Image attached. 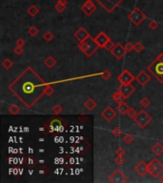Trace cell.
Masks as SVG:
<instances>
[{
  "mask_svg": "<svg viewBox=\"0 0 163 183\" xmlns=\"http://www.w3.org/2000/svg\"><path fill=\"white\" fill-rule=\"evenodd\" d=\"M77 48L86 57H91L99 47L95 41V38H92V36H90L84 41L79 42L77 44Z\"/></svg>",
  "mask_w": 163,
  "mask_h": 183,
  "instance_id": "obj_2",
  "label": "cell"
},
{
  "mask_svg": "<svg viewBox=\"0 0 163 183\" xmlns=\"http://www.w3.org/2000/svg\"><path fill=\"white\" fill-rule=\"evenodd\" d=\"M52 111H53V113L55 114H59L63 111V107L61 105H59V104H55L53 107V109H52Z\"/></svg>",
  "mask_w": 163,
  "mask_h": 183,
  "instance_id": "obj_35",
  "label": "cell"
},
{
  "mask_svg": "<svg viewBox=\"0 0 163 183\" xmlns=\"http://www.w3.org/2000/svg\"><path fill=\"white\" fill-rule=\"evenodd\" d=\"M81 11L87 16H91L96 11V6L92 0H86L83 5L81 6Z\"/></svg>",
  "mask_w": 163,
  "mask_h": 183,
  "instance_id": "obj_10",
  "label": "cell"
},
{
  "mask_svg": "<svg viewBox=\"0 0 163 183\" xmlns=\"http://www.w3.org/2000/svg\"><path fill=\"white\" fill-rule=\"evenodd\" d=\"M20 112H21V108L19 106L15 105V104H13V105H11L9 107V113H11V114H14V116L18 114Z\"/></svg>",
  "mask_w": 163,
  "mask_h": 183,
  "instance_id": "obj_26",
  "label": "cell"
},
{
  "mask_svg": "<svg viewBox=\"0 0 163 183\" xmlns=\"http://www.w3.org/2000/svg\"><path fill=\"white\" fill-rule=\"evenodd\" d=\"M74 36L75 39H77L79 42H82L84 40H86L88 37L91 36V34L89 33V32L86 30L84 27H80L78 28L77 32H74Z\"/></svg>",
  "mask_w": 163,
  "mask_h": 183,
  "instance_id": "obj_15",
  "label": "cell"
},
{
  "mask_svg": "<svg viewBox=\"0 0 163 183\" xmlns=\"http://www.w3.org/2000/svg\"><path fill=\"white\" fill-rule=\"evenodd\" d=\"M38 33H39V30H38V29H37L36 26H32V27L28 30V33L30 34L31 36H33V37L36 36L37 34H38Z\"/></svg>",
  "mask_w": 163,
  "mask_h": 183,
  "instance_id": "obj_31",
  "label": "cell"
},
{
  "mask_svg": "<svg viewBox=\"0 0 163 183\" xmlns=\"http://www.w3.org/2000/svg\"><path fill=\"white\" fill-rule=\"evenodd\" d=\"M115 154H116V156H124L126 154V151L122 147H119L118 149H116Z\"/></svg>",
  "mask_w": 163,
  "mask_h": 183,
  "instance_id": "obj_42",
  "label": "cell"
},
{
  "mask_svg": "<svg viewBox=\"0 0 163 183\" xmlns=\"http://www.w3.org/2000/svg\"><path fill=\"white\" fill-rule=\"evenodd\" d=\"M110 40H111L110 37L104 32H100L95 37V41L96 42V44L98 45V47H99V48H104V47H105V45L110 41Z\"/></svg>",
  "mask_w": 163,
  "mask_h": 183,
  "instance_id": "obj_16",
  "label": "cell"
},
{
  "mask_svg": "<svg viewBox=\"0 0 163 183\" xmlns=\"http://www.w3.org/2000/svg\"><path fill=\"white\" fill-rule=\"evenodd\" d=\"M135 79L136 77L133 76V74L128 71L127 69L123 70V72L118 76V80L120 82V84H131Z\"/></svg>",
  "mask_w": 163,
  "mask_h": 183,
  "instance_id": "obj_11",
  "label": "cell"
},
{
  "mask_svg": "<svg viewBox=\"0 0 163 183\" xmlns=\"http://www.w3.org/2000/svg\"><path fill=\"white\" fill-rule=\"evenodd\" d=\"M151 151H152L153 154H155V156H160V154H163V145L160 142H155L152 146V148H151Z\"/></svg>",
  "mask_w": 163,
  "mask_h": 183,
  "instance_id": "obj_19",
  "label": "cell"
},
{
  "mask_svg": "<svg viewBox=\"0 0 163 183\" xmlns=\"http://www.w3.org/2000/svg\"><path fill=\"white\" fill-rule=\"evenodd\" d=\"M55 9L58 11V13H63L64 11H65V9H66V5H63V4H60V3H56L55 5Z\"/></svg>",
  "mask_w": 163,
  "mask_h": 183,
  "instance_id": "obj_36",
  "label": "cell"
},
{
  "mask_svg": "<svg viewBox=\"0 0 163 183\" xmlns=\"http://www.w3.org/2000/svg\"><path fill=\"white\" fill-rule=\"evenodd\" d=\"M125 49H126V51H131L133 50V44L132 42H128L126 45H125Z\"/></svg>",
  "mask_w": 163,
  "mask_h": 183,
  "instance_id": "obj_46",
  "label": "cell"
},
{
  "mask_svg": "<svg viewBox=\"0 0 163 183\" xmlns=\"http://www.w3.org/2000/svg\"><path fill=\"white\" fill-rule=\"evenodd\" d=\"M114 46V42L112 41V40H110V41L105 45V47H104V49H106L107 51H111L113 49V47Z\"/></svg>",
  "mask_w": 163,
  "mask_h": 183,
  "instance_id": "obj_45",
  "label": "cell"
},
{
  "mask_svg": "<svg viewBox=\"0 0 163 183\" xmlns=\"http://www.w3.org/2000/svg\"><path fill=\"white\" fill-rule=\"evenodd\" d=\"M148 26H149V28L151 29V30L154 31V30H155V29L159 26V24H158V22H156V21H155V20H151V21L149 22Z\"/></svg>",
  "mask_w": 163,
  "mask_h": 183,
  "instance_id": "obj_39",
  "label": "cell"
},
{
  "mask_svg": "<svg viewBox=\"0 0 163 183\" xmlns=\"http://www.w3.org/2000/svg\"><path fill=\"white\" fill-rule=\"evenodd\" d=\"M2 66L6 69V70H10V69L14 66V62L10 58H6L2 61Z\"/></svg>",
  "mask_w": 163,
  "mask_h": 183,
  "instance_id": "obj_28",
  "label": "cell"
},
{
  "mask_svg": "<svg viewBox=\"0 0 163 183\" xmlns=\"http://www.w3.org/2000/svg\"><path fill=\"white\" fill-rule=\"evenodd\" d=\"M114 162L118 164V165H122V164H124L125 162V158L123 156H116V157L114 158Z\"/></svg>",
  "mask_w": 163,
  "mask_h": 183,
  "instance_id": "obj_38",
  "label": "cell"
},
{
  "mask_svg": "<svg viewBox=\"0 0 163 183\" xmlns=\"http://www.w3.org/2000/svg\"><path fill=\"white\" fill-rule=\"evenodd\" d=\"M147 70L158 81L163 83V62L155 59L148 65Z\"/></svg>",
  "mask_w": 163,
  "mask_h": 183,
  "instance_id": "obj_3",
  "label": "cell"
},
{
  "mask_svg": "<svg viewBox=\"0 0 163 183\" xmlns=\"http://www.w3.org/2000/svg\"><path fill=\"white\" fill-rule=\"evenodd\" d=\"M27 14L31 17L36 16L39 14V8L37 7L36 5H31L30 7L27 9Z\"/></svg>",
  "mask_w": 163,
  "mask_h": 183,
  "instance_id": "obj_23",
  "label": "cell"
},
{
  "mask_svg": "<svg viewBox=\"0 0 163 183\" xmlns=\"http://www.w3.org/2000/svg\"><path fill=\"white\" fill-rule=\"evenodd\" d=\"M112 98L113 100H114V102H116L118 104H119V103H122V102H125V99L127 98V97L125 95H122L120 92L116 91L115 93L113 94L112 95Z\"/></svg>",
  "mask_w": 163,
  "mask_h": 183,
  "instance_id": "obj_20",
  "label": "cell"
},
{
  "mask_svg": "<svg viewBox=\"0 0 163 183\" xmlns=\"http://www.w3.org/2000/svg\"><path fill=\"white\" fill-rule=\"evenodd\" d=\"M111 54H113V56L114 57L115 59L118 60H121L123 58V56L126 54V49L125 46H123L121 43H116L114 44V46L113 47V49L110 51Z\"/></svg>",
  "mask_w": 163,
  "mask_h": 183,
  "instance_id": "obj_9",
  "label": "cell"
},
{
  "mask_svg": "<svg viewBox=\"0 0 163 183\" xmlns=\"http://www.w3.org/2000/svg\"><path fill=\"white\" fill-rule=\"evenodd\" d=\"M129 109H130V107L128 106L125 102L119 103V104H118V106H116V110H118V113L120 114H122V116L127 114V112H128V110H129Z\"/></svg>",
  "mask_w": 163,
  "mask_h": 183,
  "instance_id": "obj_21",
  "label": "cell"
},
{
  "mask_svg": "<svg viewBox=\"0 0 163 183\" xmlns=\"http://www.w3.org/2000/svg\"><path fill=\"white\" fill-rule=\"evenodd\" d=\"M139 104H140V106L142 108H147L151 105V100L148 98V97H143V98H141L140 102H139Z\"/></svg>",
  "mask_w": 163,
  "mask_h": 183,
  "instance_id": "obj_30",
  "label": "cell"
},
{
  "mask_svg": "<svg viewBox=\"0 0 163 183\" xmlns=\"http://www.w3.org/2000/svg\"><path fill=\"white\" fill-rule=\"evenodd\" d=\"M77 118L81 123H85L86 121H88V119H89V117L85 116V114H81V116H79Z\"/></svg>",
  "mask_w": 163,
  "mask_h": 183,
  "instance_id": "obj_44",
  "label": "cell"
},
{
  "mask_svg": "<svg viewBox=\"0 0 163 183\" xmlns=\"http://www.w3.org/2000/svg\"><path fill=\"white\" fill-rule=\"evenodd\" d=\"M128 18L132 21V23L135 26H139L145 19L147 18V15L143 13V11H141V9H139L138 7H136L129 14V15H128Z\"/></svg>",
  "mask_w": 163,
  "mask_h": 183,
  "instance_id": "obj_7",
  "label": "cell"
},
{
  "mask_svg": "<svg viewBox=\"0 0 163 183\" xmlns=\"http://www.w3.org/2000/svg\"><path fill=\"white\" fill-rule=\"evenodd\" d=\"M155 59H156V60H159V61H161V62H163V53H160L158 56L155 57Z\"/></svg>",
  "mask_w": 163,
  "mask_h": 183,
  "instance_id": "obj_47",
  "label": "cell"
},
{
  "mask_svg": "<svg viewBox=\"0 0 163 183\" xmlns=\"http://www.w3.org/2000/svg\"><path fill=\"white\" fill-rule=\"evenodd\" d=\"M159 182H161V183H163V174L160 175V178H159Z\"/></svg>",
  "mask_w": 163,
  "mask_h": 183,
  "instance_id": "obj_49",
  "label": "cell"
},
{
  "mask_svg": "<svg viewBox=\"0 0 163 183\" xmlns=\"http://www.w3.org/2000/svg\"><path fill=\"white\" fill-rule=\"evenodd\" d=\"M148 173L155 178L163 174V164L158 158H153L148 163Z\"/></svg>",
  "mask_w": 163,
  "mask_h": 183,
  "instance_id": "obj_4",
  "label": "cell"
},
{
  "mask_svg": "<svg viewBox=\"0 0 163 183\" xmlns=\"http://www.w3.org/2000/svg\"><path fill=\"white\" fill-rule=\"evenodd\" d=\"M152 119L153 118L150 116V113H148L144 109H142V110H140L137 113L136 118L133 120H135V122L139 126V127L144 129V128H146L151 122H152Z\"/></svg>",
  "mask_w": 163,
  "mask_h": 183,
  "instance_id": "obj_6",
  "label": "cell"
},
{
  "mask_svg": "<svg viewBox=\"0 0 163 183\" xmlns=\"http://www.w3.org/2000/svg\"><path fill=\"white\" fill-rule=\"evenodd\" d=\"M161 140H162V141H163V136H162V138H161Z\"/></svg>",
  "mask_w": 163,
  "mask_h": 183,
  "instance_id": "obj_50",
  "label": "cell"
},
{
  "mask_svg": "<svg viewBox=\"0 0 163 183\" xmlns=\"http://www.w3.org/2000/svg\"><path fill=\"white\" fill-rule=\"evenodd\" d=\"M84 107L87 109L88 111L92 112V110H95V108L96 107V102L92 99V98H88L84 102Z\"/></svg>",
  "mask_w": 163,
  "mask_h": 183,
  "instance_id": "obj_22",
  "label": "cell"
},
{
  "mask_svg": "<svg viewBox=\"0 0 163 183\" xmlns=\"http://www.w3.org/2000/svg\"><path fill=\"white\" fill-rule=\"evenodd\" d=\"M109 181L112 183H124L128 181V177L121 170L116 169L114 173L109 176Z\"/></svg>",
  "mask_w": 163,
  "mask_h": 183,
  "instance_id": "obj_8",
  "label": "cell"
},
{
  "mask_svg": "<svg viewBox=\"0 0 163 183\" xmlns=\"http://www.w3.org/2000/svg\"><path fill=\"white\" fill-rule=\"evenodd\" d=\"M47 85L45 80L33 68L27 67L8 86V90L27 109H32L45 95L44 90Z\"/></svg>",
  "mask_w": 163,
  "mask_h": 183,
  "instance_id": "obj_1",
  "label": "cell"
},
{
  "mask_svg": "<svg viewBox=\"0 0 163 183\" xmlns=\"http://www.w3.org/2000/svg\"><path fill=\"white\" fill-rule=\"evenodd\" d=\"M143 45L140 43V42H136L133 44V51H136V53L139 54V53H141V51H143Z\"/></svg>",
  "mask_w": 163,
  "mask_h": 183,
  "instance_id": "obj_32",
  "label": "cell"
},
{
  "mask_svg": "<svg viewBox=\"0 0 163 183\" xmlns=\"http://www.w3.org/2000/svg\"><path fill=\"white\" fill-rule=\"evenodd\" d=\"M100 76L103 77L104 80H108L111 78V76H112V73H111V72L109 70H104L101 73H100Z\"/></svg>",
  "mask_w": 163,
  "mask_h": 183,
  "instance_id": "obj_37",
  "label": "cell"
},
{
  "mask_svg": "<svg viewBox=\"0 0 163 183\" xmlns=\"http://www.w3.org/2000/svg\"><path fill=\"white\" fill-rule=\"evenodd\" d=\"M54 34H53V33H52V32H50V31H48V32H46L44 34H43V38H44V40H45V41L46 42H51L52 41V40H53L54 39Z\"/></svg>",
  "mask_w": 163,
  "mask_h": 183,
  "instance_id": "obj_29",
  "label": "cell"
},
{
  "mask_svg": "<svg viewBox=\"0 0 163 183\" xmlns=\"http://www.w3.org/2000/svg\"><path fill=\"white\" fill-rule=\"evenodd\" d=\"M101 116L106 120V121L108 122H111L112 120L118 116V113H116V112L114 110V109L112 107H106V108H104L103 109V111L101 112Z\"/></svg>",
  "mask_w": 163,
  "mask_h": 183,
  "instance_id": "obj_14",
  "label": "cell"
},
{
  "mask_svg": "<svg viewBox=\"0 0 163 183\" xmlns=\"http://www.w3.org/2000/svg\"><path fill=\"white\" fill-rule=\"evenodd\" d=\"M112 135H113L114 136H115V137H118V136L121 135V129H120L119 127L114 128L113 131H112Z\"/></svg>",
  "mask_w": 163,
  "mask_h": 183,
  "instance_id": "obj_40",
  "label": "cell"
},
{
  "mask_svg": "<svg viewBox=\"0 0 163 183\" xmlns=\"http://www.w3.org/2000/svg\"><path fill=\"white\" fill-rule=\"evenodd\" d=\"M46 127H47V130L49 132H62L63 130V122L62 120L60 119H57V118H55L53 119L52 121L49 123V125L45 124Z\"/></svg>",
  "mask_w": 163,
  "mask_h": 183,
  "instance_id": "obj_12",
  "label": "cell"
},
{
  "mask_svg": "<svg viewBox=\"0 0 163 183\" xmlns=\"http://www.w3.org/2000/svg\"><path fill=\"white\" fill-rule=\"evenodd\" d=\"M135 172L139 176H145L148 173V163H145V161H140L137 163L135 167Z\"/></svg>",
  "mask_w": 163,
  "mask_h": 183,
  "instance_id": "obj_17",
  "label": "cell"
},
{
  "mask_svg": "<svg viewBox=\"0 0 163 183\" xmlns=\"http://www.w3.org/2000/svg\"><path fill=\"white\" fill-rule=\"evenodd\" d=\"M122 140H123L125 144L130 145L131 143H133V141L135 140V137H133V135H132L131 134H125L123 135V137H122Z\"/></svg>",
  "mask_w": 163,
  "mask_h": 183,
  "instance_id": "obj_27",
  "label": "cell"
},
{
  "mask_svg": "<svg viewBox=\"0 0 163 183\" xmlns=\"http://www.w3.org/2000/svg\"><path fill=\"white\" fill-rule=\"evenodd\" d=\"M44 64L47 66L49 69H52V68H53V67L56 64V60H55L52 55H49L47 58L44 60Z\"/></svg>",
  "mask_w": 163,
  "mask_h": 183,
  "instance_id": "obj_25",
  "label": "cell"
},
{
  "mask_svg": "<svg viewBox=\"0 0 163 183\" xmlns=\"http://www.w3.org/2000/svg\"><path fill=\"white\" fill-rule=\"evenodd\" d=\"M136 114H137L136 111L135 110V109H133V108H130L129 110H128V112H127L128 117L131 118V119H135L136 116Z\"/></svg>",
  "mask_w": 163,
  "mask_h": 183,
  "instance_id": "obj_33",
  "label": "cell"
},
{
  "mask_svg": "<svg viewBox=\"0 0 163 183\" xmlns=\"http://www.w3.org/2000/svg\"><path fill=\"white\" fill-rule=\"evenodd\" d=\"M150 79H151L150 76L145 71H141L136 76V80L138 82V84L141 86V87H144V86L150 81Z\"/></svg>",
  "mask_w": 163,
  "mask_h": 183,
  "instance_id": "obj_18",
  "label": "cell"
},
{
  "mask_svg": "<svg viewBox=\"0 0 163 183\" xmlns=\"http://www.w3.org/2000/svg\"><path fill=\"white\" fill-rule=\"evenodd\" d=\"M100 7L107 11L108 14H112L124 0H95Z\"/></svg>",
  "mask_w": 163,
  "mask_h": 183,
  "instance_id": "obj_5",
  "label": "cell"
},
{
  "mask_svg": "<svg viewBox=\"0 0 163 183\" xmlns=\"http://www.w3.org/2000/svg\"><path fill=\"white\" fill-rule=\"evenodd\" d=\"M37 163H38L37 159L33 156H30L27 158V165H28V167L30 169H33V168L36 167V166L37 165Z\"/></svg>",
  "mask_w": 163,
  "mask_h": 183,
  "instance_id": "obj_24",
  "label": "cell"
},
{
  "mask_svg": "<svg viewBox=\"0 0 163 183\" xmlns=\"http://www.w3.org/2000/svg\"><path fill=\"white\" fill-rule=\"evenodd\" d=\"M23 51H24V50H23L22 47H20V46H17V47H15L14 49V53L16 54V55H21L23 54Z\"/></svg>",
  "mask_w": 163,
  "mask_h": 183,
  "instance_id": "obj_41",
  "label": "cell"
},
{
  "mask_svg": "<svg viewBox=\"0 0 163 183\" xmlns=\"http://www.w3.org/2000/svg\"><path fill=\"white\" fill-rule=\"evenodd\" d=\"M44 93H45V95H47V96H50V95H53L54 93H55V89L52 87L51 85H47V87L45 88V90H44Z\"/></svg>",
  "mask_w": 163,
  "mask_h": 183,
  "instance_id": "obj_34",
  "label": "cell"
},
{
  "mask_svg": "<svg viewBox=\"0 0 163 183\" xmlns=\"http://www.w3.org/2000/svg\"><path fill=\"white\" fill-rule=\"evenodd\" d=\"M116 91L120 92L122 95H125L128 98V97L132 95L136 92V88L132 85V83L131 84H121L120 86H118V88Z\"/></svg>",
  "mask_w": 163,
  "mask_h": 183,
  "instance_id": "obj_13",
  "label": "cell"
},
{
  "mask_svg": "<svg viewBox=\"0 0 163 183\" xmlns=\"http://www.w3.org/2000/svg\"><path fill=\"white\" fill-rule=\"evenodd\" d=\"M57 2L60 3V4H63V5H67L68 0H57Z\"/></svg>",
  "mask_w": 163,
  "mask_h": 183,
  "instance_id": "obj_48",
  "label": "cell"
},
{
  "mask_svg": "<svg viewBox=\"0 0 163 183\" xmlns=\"http://www.w3.org/2000/svg\"><path fill=\"white\" fill-rule=\"evenodd\" d=\"M15 44H16V46H20V47H24V45L26 44V42H25V40L23 39V38H18L16 40V42H15Z\"/></svg>",
  "mask_w": 163,
  "mask_h": 183,
  "instance_id": "obj_43",
  "label": "cell"
}]
</instances>
